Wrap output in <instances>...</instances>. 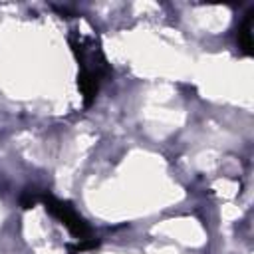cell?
I'll return each instance as SVG.
<instances>
[{
	"mask_svg": "<svg viewBox=\"0 0 254 254\" xmlns=\"http://www.w3.org/2000/svg\"><path fill=\"white\" fill-rule=\"evenodd\" d=\"M69 46L79 62V75H77V85L83 95V105H91L99 91V83L103 75L109 73V65L97 46H93L91 40L85 38H69Z\"/></svg>",
	"mask_w": 254,
	"mask_h": 254,
	"instance_id": "1",
	"label": "cell"
},
{
	"mask_svg": "<svg viewBox=\"0 0 254 254\" xmlns=\"http://www.w3.org/2000/svg\"><path fill=\"white\" fill-rule=\"evenodd\" d=\"M40 200L44 202L46 210H48L54 218H58V220L69 230V234H71L73 238H77V240L93 238V236H91V226L85 222V218H81V216L77 214V210H75L69 202L60 200V198H56V196L50 194V192H48V194H42Z\"/></svg>",
	"mask_w": 254,
	"mask_h": 254,
	"instance_id": "2",
	"label": "cell"
},
{
	"mask_svg": "<svg viewBox=\"0 0 254 254\" xmlns=\"http://www.w3.org/2000/svg\"><path fill=\"white\" fill-rule=\"evenodd\" d=\"M252 22H254V10H250L246 14V18L242 20L240 28H238V48L244 56H250L252 54Z\"/></svg>",
	"mask_w": 254,
	"mask_h": 254,
	"instance_id": "3",
	"label": "cell"
},
{
	"mask_svg": "<svg viewBox=\"0 0 254 254\" xmlns=\"http://www.w3.org/2000/svg\"><path fill=\"white\" fill-rule=\"evenodd\" d=\"M40 198H42V194H38V190L26 189V190L22 192V196H20V204H22V208H30V206H34L36 202H40Z\"/></svg>",
	"mask_w": 254,
	"mask_h": 254,
	"instance_id": "4",
	"label": "cell"
},
{
	"mask_svg": "<svg viewBox=\"0 0 254 254\" xmlns=\"http://www.w3.org/2000/svg\"><path fill=\"white\" fill-rule=\"evenodd\" d=\"M99 244V240L95 238H87V240H79L75 246H69V254H77V252H85V250H91Z\"/></svg>",
	"mask_w": 254,
	"mask_h": 254,
	"instance_id": "5",
	"label": "cell"
}]
</instances>
